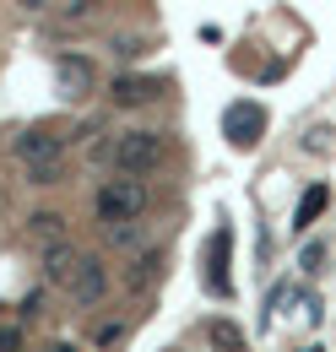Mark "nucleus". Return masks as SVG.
<instances>
[{"label":"nucleus","mask_w":336,"mask_h":352,"mask_svg":"<svg viewBox=\"0 0 336 352\" xmlns=\"http://www.w3.org/2000/svg\"><path fill=\"white\" fill-rule=\"evenodd\" d=\"M147 212V184L141 179H103V190H98V222L103 228H120V222H136Z\"/></svg>","instance_id":"f257e3e1"},{"label":"nucleus","mask_w":336,"mask_h":352,"mask_svg":"<svg viewBox=\"0 0 336 352\" xmlns=\"http://www.w3.org/2000/svg\"><path fill=\"white\" fill-rule=\"evenodd\" d=\"M163 152H168V141L158 131H125V135H114V168L130 179H141V174H152L158 163H163Z\"/></svg>","instance_id":"f03ea898"},{"label":"nucleus","mask_w":336,"mask_h":352,"mask_svg":"<svg viewBox=\"0 0 336 352\" xmlns=\"http://www.w3.org/2000/svg\"><path fill=\"white\" fill-rule=\"evenodd\" d=\"M65 293H71V304L92 309L103 293H109V265L98 261V255H82V261H76V271H71V282H65Z\"/></svg>","instance_id":"7ed1b4c3"},{"label":"nucleus","mask_w":336,"mask_h":352,"mask_svg":"<svg viewBox=\"0 0 336 352\" xmlns=\"http://www.w3.org/2000/svg\"><path fill=\"white\" fill-rule=\"evenodd\" d=\"M11 152L28 163V168H43V163H60V152H65V135H54L49 125H33V131H22L11 141Z\"/></svg>","instance_id":"20e7f679"},{"label":"nucleus","mask_w":336,"mask_h":352,"mask_svg":"<svg viewBox=\"0 0 336 352\" xmlns=\"http://www.w3.org/2000/svg\"><path fill=\"white\" fill-rule=\"evenodd\" d=\"M260 131H266V109H260V103H233V109L222 114V135H228L233 146H244V152L260 141Z\"/></svg>","instance_id":"39448f33"},{"label":"nucleus","mask_w":336,"mask_h":352,"mask_svg":"<svg viewBox=\"0 0 336 352\" xmlns=\"http://www.w3.org/2000/svg\"><path fill=\"white\" fill-rule=\"evenodd\" d=\"M228 244H233L228 228H217L211 244H207V282H211V293H228Z\"/></svg>","instance_id":"423d86ee"},{"label":"nucleus","mask_w":336,"mask_h":352,"mask_svg":"<svg viewBox=\"0 0 336 352\" xmlns=\"http://www.w3.org/2000/svg\"><path fill=\"white\" fill-rule=\"evenodd\" d=\"M109 98H114V109H141L158 98V76H120Z\"/></svg>","instance_id":"0eeeda50"},{"label":"nucleus","mask_w":336,"mask_h":352,"mask_svg":"<svg viewBox=\"0 0 336 352\" xmlns=\"http://www.w3.org/2000/svg\"><path fill=\"white\" fill-rule=\"evenodd\" d=\"M201 336H207L211 352H244V325H233V320H222V314H211L207 325H201Z\"/></svg>","instance_id":"6e6552de"},{"label":"nucleus","mask_w":336,"mask_h":352,"mask_svg":"<svg viewBox=\"0 0 336 352\" xmlns=\"http://www.w3.org/2000/svg\"><path fill=\"white\" fill-rule=\"evenodd\" d=\"M54 71H60V87H65V98H87V92H92V65H87L82 54H65Z\"/></svg>","instance_id":"1a4fd4ad"},{"label":"nucleus","mask_w":336,"mask_h":352,"mask_svg":"<svg viewBox=\"0 0 336 352\" xmlns=\"http://www.w3.org/2000/svg\"><path fill=\"white\" fill-rule=\"evenodd\" d=\"M76 261H82V255H76L71 244H54V250H43V276H49L54 287H65L71 271H76Z\"/></svg>","instance_id":"9d476101"},{"label":"nucleus","mask_w":336,"mask_h":352,"mask_svg":"<svg viewBox=\"0 0 336 352\" xmlns=\"http://www.w3.org/2000/svg\"><path fill=\"white\" fill-rule=\"evenodd\" d=\"M326 206H331V190H326V184H309V190L298 195V212H293V233H304V228H309V222L320 217Z\"/></svg>","instance_id":"9b49d317"},{"label":"nucleus","mask_w":336,"mask_h":352,"mask_svg":"<svg viewBox=\"0 0 336 352\" xmlns=\"http://www.w3.org/2000/svg\"><path fill=\"white\" fill-rule=\"evenodd\" d=\"M28 233L54 250V244H65V217H60V212H33V217H28Z\"/></svg>","instance_id":"f8f14e48"},{"label":"nucleus","mask_w":336,"mask_h":352,"mask_svg":"<svg viewBox=\"0 0 336 352\" xmlns=\"http://www.w3.org/2000/svg\"><path fill=\"white\" fill-rule=\"evenodd\" d=\"M125 331H130L125 320H103V325L92 331V342H98V347H103V352H114V347H120V342H125Z\"/></svg>","instance_id":"ddd939ff"},{"label":"nucleus","mask_w":336,"mask_h":352,"mask_svg":"<svg viewBox=\"0 0 336 352\" xmlns=\"http://www.w3.org/2000/svg\"><path fill=\"white\" fill-rule=\"evenodd\" d=\"M152 265H158V255H141L136 271H130V287H147V282H152Z\"/></svg>","instance_id":"4468645a"},{"label":"nucleus","mask_w":336,"mask_h":352,"mask_svg":"<svg viewBox=\"0 0 336 352\" xmlns=\"http://www.w3.org/2000/svg\"><path fill=\"white\" fill-rule=\"evenodd\" d=\"M28 184H60V163H43V168H28Z\"/></svg>","instance_id":"2eb2a0df"},{"label":"nucleus","mask_w":336,"mask_h":352,"mask_svg":"<svg viewBox=\"0 0 336 352\" xmlns=\"http://www.w3.org/2000/svg\"><path fill=\"white\" fill-rule=\"evenodd\" d=\"M0 352H22V331L17 325H0Z\"/></svg>","instance_id":"dca6fc26"},{"label":"nucleus","mask_w":336,"mask_h":352,"mask_svg":"<svg viewBox=\"0 0 336 352\" xmlns=\"http://www.w3.org/2000/svg\"><path fill=\"white\" fill-rule=\"evenodd\" d=\"M320 261H326V250L320 244H304V271H320Z\"/></svg>","instance_id":"f3484780"},{"label":"nucleus","mask_w":336,"mask_h":352,"mask_svg":"<svg viewBox=\"0 0 336 352\" xmlns=\"http://www.w3.org/2000/svg\"><path fill=\"white\" fill-rule=\"evenodd\" d=\"M109 239H114V244H125V250H130V244H136V228H130V222H120V228H109Z\"/></svg>","instance_id":"a211bd4d"},{"label":"nucleus","mask_w":336,"mask_h":352,"mask_svg":"<svg viewBox=\"0 0 336 352\" xmlns=\"http://www.w3.org/2000/svg\"><path fill=\"white\" fill-rule=\"evenodd\" d=\"M60 6H71V11H82V6H87V0H60Z\"/></svg>","instance_id":"6ab92c4d"},{"label":"nucleus","mask_w":336,"mask_h":352,"mask_svg":"<svg viewBox=\"0 0 336 352\" xmlns=\"http://www.w3.org/2000/svg\"><path fill=\"white\" fill-rule=\"evenodd\" d=\"M49 352H71V347H65V342H54V347H49Z\"/></svg>","instance_id":"aec40b11"},{"label":"nucleus","mask_w":336,"mask_h":352,"mask_svg":"<svg viewBox=\"0 0 336 352\" xmlns=\"http://www.w3.org/2000/svg\"><path fill=\"white\" fill-rule=\"evenodd\" d=\"M304 352H320V347H304Z\"/></svg>","instance_id":"412c9836"}]
</instances>
